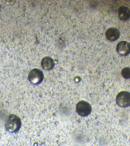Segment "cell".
I'll return each mask as SVG.
<instances>
[{"label":"cell","mask_w":130,"mask_h":146,"mask_svg":"<svg viewBox=\"0 0 130 146\" xmlns=\"http://www.w3.org/2000/svg\"><path fill=\"white\" fill-rule=\"evenodd\" d=\"M76 111L78 115L81 117H86L91 113L92 107L89 103L81 100L76 105Z\"/></svg>","instance_id":"2"},{"label":"cell","mask_w":130,"mask_h":146,"mask_svg":"<svg viewBox=\"0 0 130 146\" xmlns=\"http://www.w3.org/2000/svg\"><path fill=\"white\" fill-rule=\"evenodd\" d=\"M44 79V74L38 68H33L29 72V80L32 84H39Z\"/></svg>","instance_id":"3"},{"label":"cell","mask_w":130,"mask_h":146,"mask_svg":"<svg viewBox=\"0 0 130 146\" xmlns=\"http://www.w3.org/2000/svg\"><path fill=\"white\" fill-rule=\"evenodd\" d=\"M116 51L118 54L122 56H126L129 54L130 45L126 41H121L116 46Z\"/></svg>","instance_id":"5"},{"label":"cell","mask_w":130,"mask_h":146,"mask_svg":"<svg viewBox=\"0 0 130 146\" xmlns=\"http://www.w3.org/2000/svg\"><path fill=\"white\" fill-rule=\"evenodd\" d=\"M118 17L122 21L128 20L130 17L129 9L125 6H122L118 9Z\"/></svg>","instance_id":"8"},{"label":"cell","mask_w":130,"mask_h":146,"mask_svg":"<svg viewBox=\"0 0 130 146\" xmlns=\"http://www.w3.org/2000/svg\"><path fill=\"white\" fill-rule=\"evenodd\" d=\"M41 65H42V68L44 69L50 70L54 67L55 63H54V61L52 58H51L50 57H44L42 59Z\"/></svg>","instance_id":"7"},{"label":"cell","mask_w":130,"mask_h":146,"mask_svg":"<svg viewBox=\"0 0 130 146\" xmlns=\"http://www.w3.org/2000/svg\"><path fill=\"white\" fill-rule=\"evenodd\" d=\"M116 100L119 106L122 107H129L130 105V94L126 91L120 92L117 95Z\"/></svg>","instance_id":"4"},{"label":"cell","mask_w":130,"mask_h":146,"mask_svg":"<svg viewBox=\"0 0 130 146\" xmlns=\"http://www.w3.org/2000/svg\"><path fill=\"white\" fill-rule=\"evenodd\" d=\"M122 75L125 79H129L130 78V68L129 67L123 68L122 70Z\"/></svg>","instance_id":"9"},{"label":"cell","mask_w":130,"mask_h":146,"mask_svg":"<svg viewBox=\"0 0 130 146\" xmlns=\"http://www.w3.org/2000/svg\"><path fill=\"white\" fill-rule=\"evenodd\" d=\"M106 38H107L108 40L114 42V41L117 40L120 36V32L118 29L115 27H111L107 29L105 33Z\"/></svg>","instance_id":"6"},{"label":"cell","mask_w":130,"mask_h":146,"mask_svg":"<svg viewBox=\"0 0 130 146\" xmlns=\"http://www.w3.org/2000/svg\"><path fill=\"white\" fill-rule=\"evenodd\" d=\"M21 126V121L18 116L13 115V114H11L9 116L5 124L6 130L11 133L17 132L20 129Z\"/></svg>","instance_id":"1"}]
</instances>
